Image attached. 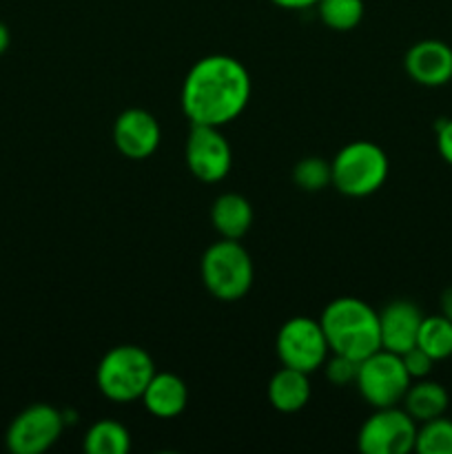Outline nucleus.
Returning <instances> with one entry per match:
<instances>
[{
  "label": "nucleus",
  "instance_id": "f257e3e1",
  "mask_svg": "<svg viewBox=\"0 0 452 454\" xmlns=\"http://www.w3.org/2000/svg\"><path fill=\"white\" fill-rule=\"evenodd\" d=\"M251 89V75L238 58L213 53L189 69L180 105L191 124L224 127L246 109Z\"/></svg>",
  "mask_w": 452,
  "mask_h": 454
},
{
  "label": "nucleus",
  "instance_id": "b1692460",
  "mask_svg": "<svg viewBox=\"0 0 452 454\" xmlns=\"http://www.w3.org/2000/svg\"><path fill=\"white\" fill-rule=\"evenodd\" d=\"M401 362L406 366L410 380H425L433 372L434 366V359L424 348H419V346H412L406 353H401Z\"/></svg>",
  "mask_w": 452,
  "mask_h": 454
},
{
  "label": "nucleus",
  "instance_id": "9d476101",
  "mask_svg": "<svg viewBox=\"0 0 452 454\" xmlns=\"http://www.w3.org/2000/svg\"><path fill=\"white\" fill-rule=\"evenodd\" d=\"M184 158L189 171L199 182L215 184L224 180L233 164V151L229 140L222 136L220 127H208V124H193L186 137Z\"/></svg>",
  "mask_w": 452,
  "mask_h": 454
},
{
  "label": "nucleus",
  "instance_id": "5701e85b",
  "mask_svg": "<svg viewBox=\"0 0 452 454\" xmlns=\"http://www.w3.org/2000/svg\"><path fill=\"white\" fill-rule=\"evenodd\" d=\"M323 371H326L328 381H332L335 386H348L357 381L359 362L357 359L346 357V355L332 353V357H328L323 362Z\"/></svg>",
  "mask_w": 452,
  "mask_h": 454
},
{
  "label": "nucleus",
  "instance_id": "f3484780",
  "mask_svg": "<svg viewBox=\"0 0 452 454\" xmlns=\"http://www.w3.org/2000/svg\"><path fill=\"white\" fill-rule=\"evenodd\" d=\"M403 411L417 421V424H424V421L434 419V417L446 415L448 406H450V395L443 388L439 381L433 380H417L415 384H410V388L403 395Z\"/></svg>",
  "mask_w": 452,
  "mask_h": 454
},
{
  "label": "nucleus",
  "instance_id": "20e7f679",
  "mask_svg": "<svg viewBox=\"0 0 452 454\" xmlns=\"http://www.w3.org/2000/svg\"><path fill=\"white\" fill-rule=\"evenodd\" d=\"M153 375V357L140 346L122 344L111 348L100 359L96 371V384L100 393L111 402L129 403L142 397Z\"/></svg>",
  "mask_w": 452,
  "mask_h": 454
},
{
  "label": "nucleus",
  "instance_id": "2eb2a0df",
  "mask_svg": "<svg viewBox=\"0 0 452 454\" xmlns=\"http://www.w3.org/2000/svg\"><path fill=\"white\" fill-rule=\"evenodd\" d=\"M213 229L226 239H242L253 226V207L244 195L222 193L211 207Z\"/></svg>",
  "mask_w": 452,
  "mask_h": 454
},
{
  "label": "nucleus",
  "instance_id": "4468645a",
  "mask_svg": "<svg viewBox=\"0 0 452 454\" xmlns=\"http://www.w3.org/2000/svg\"><path fill=\"white\" fill-rule=\"evenodd\" d=\"M140 399L153 417L173 419V417L184 412L186 403H189V388H186L182 377L173 375V372L155 371Z\"/></svg>",
  "mask_w": 452,
  "mask_h": 454
},
{
  "label": "nucleus",
  "instance_id": "a878e982",
  "mask_svg": "<svg viewBox=\"0 0 452 454\" xmlns=\"http://www.w3.org/2000/svg\"><path fill=\"white\" fill-rule=\"evenodd\" d=\"M273 4L282 9H291V12H301V9H310L317 4V0H270Z\"/></svg>",
  "mask_w": 452,
  "mask_h": 454
},
{
  "label": "nucleus",
  "instance_id": "4be33fe9",
  "mask_svg": "<svg viewBox=\"0 0 452 454\" xmlns=\"http://www.w3.org/2000/svg\"><path fill=\"white\" fill-rule=\"evenodd\" d=\"M292 182L300 186L306 193H317V191H323L326 186L332 184V168L331 162H326L323 158H310L300 160L292 168Z\"/></svg>",
  "mask_w": 452,
  "mask_h": 454
},
{
  "label": "nucleus",
  "instance_id": "7ed1b4c3",
  "mask_svg": "<svg viewBox=\"0 0 452 454\" xmlns=\"http://www.w3.org/2000/svg\"><path fill=\"white\" fill-rule=\"evenodd\" d=\"M199 275L213 297L222 301H238L253 286V260L239 239H226L211 244L199 262Z\"/></svg>",
  "mask_w": 452,
  "mask_h": 454
},
{
  "label": "nucleus",
  "instance_id": "393cba45",
  "mask_svg": "<svg viewBox=\"0 0 452 454\" xmlns=\"http://www.w3.org/2000/svg\"><path fill=\"white\" fill-rule=\"evenodd\" d=\"M437 149L439 155L452 164V118L437 122Z\"/></svg>",
  "mask_w": 452,
  "mask_h": 454
},
{
  "label": "nucleus",
  "instance_id": "412c9836",
  "mask_svg": "<svg viewBox=\"0 0 452 454\" xmlns=\"http://www.w3.org/2000/svg\"><path fill=\"white\" fill-rule=\"evenodd\" d=\"M415 450L419 454H452V421L441 415L417 426Z\"/></svg>",
  "mask_w": 452,
  "mask_h": 454
},
{
  "label": "nucleus",
  "instance_id": "a211bd4d",
  "mask_svg": "<svg viewBox=\"0 0 452 454\" xmlns=\"http://www.w3.org/2000/svg\"><path fill=\"white\" fill-rule=\"evenodd\" d=\"M82 448L89 454H127L131 450V434L120 421L100 419L87 430Z\"/></svg>",
  "mask_w": 452,
  "mask_h": 454
},
{
  "label": "nucleus",
  "instance_id": "ddd939ff",
  "mask_svg": "<svg viewBox=\"0 0 452 454\" xmlns=\"http://www.w3.org/2000/svg\"><path fill=\"white\" fill-rule=\"evenodd\" d=\"M424 313L417 304L408 300H394L384 310H379V333L381 348L390 353H406L408 348L417 346Z\"/></svg>",
  "mask_w": 452,
  "mask_h": 454
},
{
  "label": "nucleus",
  "instance_id": "39448f33",
  "mask_svg": "<svg viewBox=\"0 0 452 454\" xmlns=\"http://www.w3.org/2000/svg\"><path fill=\"white\" fill-rule=\"evenodd\" d=\"M332 186L348 198H366L377 193L388 180V155L379 145L355 140L339 149L331 162Z\"/></svg>",
  "mask_w": 452,
  "mask_h": 454
},
{
  "label": "nucleus",
  "instance_id": "9b49d317",
  "mask_svg": "<svg viewBox=\"0 0 452 454\" xmlns=\"http://www.w3.org/2000/svg\"><path fill=\"white\" fill-rule=\"evenodd\" d=\"M162 140V129L153 114L146 109L122 111L113 122V145L124 158L146 160L158 151Z\"/></svg>",
  "mask_w": 452,
  "mask_h": 454
},
{
  "label": "nucleus",
  "instance_id": "6e6552de",
  "mask_svg": "<svg viewBox=\"0 0 452 454\" xmlns=\"http://www.w3.org/2000/svg\"><path fill=\"white\" fill-rule=\"evenodd\" d=\"M417 421L403 408H375L357 434L363 454H408L415 450Z\"/></svg>",
  "mask_w": 452,
  "mask_h": 454
},
{
  "label": "nucleus",
  "instance_id": "6ab92c4d",
  "mask_svg": "<svg viewBox=\"0 0 452 454\" xmlns=\"http://www.w3.org/2000/svg\"><path fill=\"white\" fill-rule=\"evenodd\" d=\"M417 346L424 348L434 362L452 357V322L443 315L424 317L417 335Z\"/></svg>",
  "mask_w": 452,
  "mask_h": 454
},
{
  "label": "nucleus",
  "instance_id": "423d86ee",
  "mask_svg": "<svg viewBox=\"0 0 452 454\" xmlns=\"http://www.w3.org/2000/svg\"><path fill=\"white\" fill-rule=\"evenodd\" d=\"M412 380L403 366L401 355L379 348L359 362L355 386L363 402L370 403L372 408L399 406Z\"/></svg>",
  "mask_w": 452,
  "mask_h": 454
},
{
  "label": "nucleus",
  "instance_id": "0eeeda50",
  "mask_svg": "<svg viewBox=\"0 0 452 454\" xmlns=\"http://www.w3.org/2000/svg\"><path fill=\"white\" fill-rule=\"evenodd\" d=\"M275 350H277L282 366L295 368V371L308 372V375L322 368L331 355L319 319L304 317V315L288 319L279 328Z\"/></svg>",
  "mask_w": 452,
  "mask_h": 454
},
{
  "label": "nucleus",
  "instance_id": "dca6fc26",
  "mask_svg": "<svg viewBox=\"0 0 452 454\" xmlns=\"http://www.w3.org/2000/svg\"><path fill=\"white\" fill-rule=\"evenodd\" d=\"M308 372L282 366L269 381V402L279 412H297L308 403Z\"/></svg>",
  "mask_w": 452,
  "mask_h": 454
},
{
  "label": "nucleus",
  "instance_id": "aec40b11",
  "mask_svg": "<svg viewBox=\"0 0 452 454\" xmlns=\"http://www.w3.org/2000/svg\"><path fill=\"white\" fill-rule=\"evenodd\" d=\"M317 16L328 29L350 31L362 22L363 0H317Z\"/></svg>",
  "mask_w": 452,
  "mask_h": 454
},
{
  "label": "nucleus",
  "instance_id": "bb28decb",
  "mask_svg": "<svg viewBox=\"0 0 452 454\" xmlns=\"http://www.w3.org/2000/svg\"><path fill=\"white\" fill-rule=\"evenodd\" d=\"M439 306H441V315L452 322V286L446 288L441 293V300H439Z\"/></svg>",
  "mask_w": 452,
  "mask_h": 454
},
{
  "label": "nucleus",
  "instance_id": "f8f14e48",
  "mask_svg": "<svg viewBox=\"0 0 452 454\" xmlns=\"http://www.w3.org/2000/svg\"><path fill=\"white\" fill-rule=\"evenodd\" d=\"M403 69L421 87H443L452 80V47L443 40H419L406 51Z\"/></svg>",
  "mask_w": 452,
  "mask_h": 454
},
{
  "label": "nucleus",
  "instance_id": "1a4fd4ad",
  "mask_svg": "<svg viewBox=\"0 0 452 454\" xmlns=\"http://www.w3.org/2000/svg\"><path fill=\"white\" fill-rule=\"evenodd\" d=\"M65 415L49 403H34L13 417L4 443L13 454H43L60 439Z\"/></svg>",
  "mask_w": 452,
  "mask_h": 454
},
{
  "label": "nucleus",
  "instance_id": "f03ea898",
  "mask_svg": "<svg viewBox=\"0 0 452 454\" xmlns=\"http://www.w3.org/2000/svg\"><path fill=\"white\" fill-rule=\"evenodd\" d=\"M319 324L331 353L350 359H366L381 348L379 313L359 297H337L323 309Z\"/></svg>",
  "mask_w": 452,
  "mask_h": 454
},
{
  "label": "nucleus",
  "instance_id": "cd10ccee",
  "mask_svg": "<svg viewBox=\"0 0 452 454\" xmlns=\"http://www.w3.org/2000/svg\"><path fill=\"white\" fill-rule=\"evenodd\" d=\"M9 43H12V34H9V27L0 20V56L9 49Z\"/></svg>",
  "mask_w": 452,
  "mask_h": 454
}]
</instances>
